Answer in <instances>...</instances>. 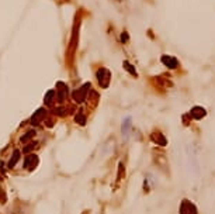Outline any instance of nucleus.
<instances>
[{"label":"nucleus","instance_id":"1","mask_svg":"<svg viewBox=\"0 0 215 214\" xmlns=\"http://www.w3.org/2000/svg\"><path fill=\"white\" fill-rule=\"evenodd\" d=\"M191 113H193L197 118H201V117H204V116H205V110H202L201 107H197V109H194Z\"/></svg>","mask_w":215,"mask_h":214}]
</instances>
